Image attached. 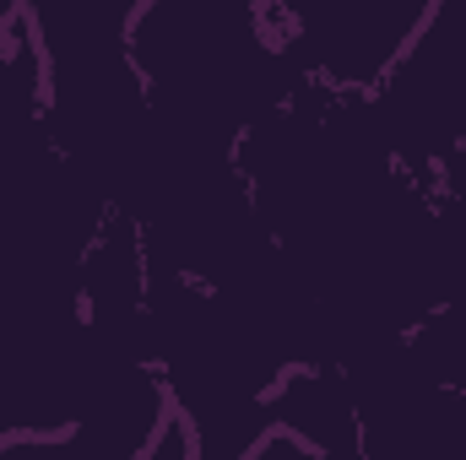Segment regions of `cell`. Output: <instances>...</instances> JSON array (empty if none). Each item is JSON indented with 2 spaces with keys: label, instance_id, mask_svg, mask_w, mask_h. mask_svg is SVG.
<instances>
[{
  "label": "cell",
  "instance_id": "cell-2",
  "mask_svg": "<svg viewBox=\"0 0 466 460\" xmlns=\"http://www.w3.org/2000/svg\"><path fill=\"white\" fill-rule=\"evenodd\" d=\"M401 174L434 185L445 157L466 152V0H429V16L369 98Z\"/></svg>",
  "mask_w": 466,
  "mask_h": 460
},
{
  "label": "cell",
  "instance_id": "cell-4",
  "mask_svg": "<svg viewBox=\"0 0 466 460\" xmlns=\"http://www.w3.org/2000/svg\"><path fill=\"white\" fill-rule=\"evenodd\" d=\"M266 423L331 460H358V401L337 363H288L266 395Z\"/></svg>",
  "mask_w": 466,
  "mask_h": 460
},
{
  "label": "cell",
  "instance_id": "cell-3",
  "mask_svg": "<svg viewBox=\"0 0 466 460\" xmlns=\"http://www.w3.org/2000/svg\"><path fill=\"white\" fill-rule=\"evenodd\" d=\"M299 82L331 98H374L412 49L429 0H266Z\"/></svg>",
  "mask_w": 466,
  "mask_h": 460
},
{
  "label": "cell",
  "instance_id": "cell-5",
  "mask_svg": "<svg viewBox=\"0 0 466 460\" xmlns=\"http://www.w3.org/2000/svg\"><path fill=\"white\" fill-rule=\"evenodd\" d=\"M249 460H331V455H320V450H309V445H299V439H288V434H266V439L249 450Z\"/></svg>",
  "mask_w": 466,
  "mask_h": 460
},
{
  "label": "cell",
  "instance_id": "cell-1",
  "mask_svg": "<svg viewBox=\"0 0 466 460\" xmlns=\"http://www.w3.org/2000/svg\"><path fill=\"white\" fill-rule=\"evenodd\" d=\"M130 60L152 115L207 152H233L304 87L266 0H136Z\"/></svg>",
  "mask_w": 466,
  "mask_h": 460
},
{
  "label": "cell",
  "instance_id": "cell-6",
  "mask_svg": "<svg viewBox=\"0 0 466 460\" xmlns=\"http://www.w3.org/2000/svg\"><path fill=\"white\" fill-rule=\"evenodd\" d=\"M16 16H22V0H0V44L11 38V27H16Z\"/></svg>",
  "mask_w": 466,
  "mask_h": 460
}]
</instances>
